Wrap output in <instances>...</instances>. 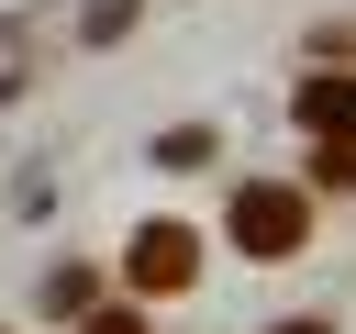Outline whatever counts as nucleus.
Wrapping results in <instances>:
<instances>
[{
  "instance_id": "obj_2",
  "label": "nucleus",
  "mask_w": 356,
  "mask_h": 334,
  "mask_svg": "<svg viewBox=\"0 0 356 334\" xmlns=\"http://www.w3.org/2000/svg\"><path fill=\"white\" fill-rule=\"evenodd\" d=\"M122 267H134V289H145V301H156V289H189V278H200V234H189V223H145Z\"/></svg>"
},
{
  "instance_id": "obj_4",
  "label": "nucleus",
  "mask_w": 356,
  "mask_h": 334,
  "mask_svg": "<svg viewBox=\"0 0 356 334\" xmlns=\"http://www.w3.org/2000/svg\"><path fill=\"white\" fill-rule=\"evenodd\" d=\"M100 301V267L78 256V267H44V312H89Z\"/></svg>"
},
{
  "instance_id": "obj_7",
  "label": "nucleus",
  "mask_w": 356,
  "mask_h": 334,
  "mask_svg": "<svg viewBox=\"0 0 356 334\" xmlns=\"http://www.w3.org/2000/svg\"><path fill=\"white\" fill-rule=\"evenodd\" d=\"M156 156H167V167H200V156H211V134H200V122H178V134H156Z\"/></svg>"
},
{
  "instance_id": "obj_1",
  "label": "nucleus",
  "mask_w": 356,
  "mask_h": 334,
  "mask_svg": "<svg viewBox=\"0 0 356 334\" xmlns=\"http://www.w3.org/2000/svg\"><path fill=\"white\" fill-rule=\"evenodd\" d=\"M222 234H234V256H300L312 245V189H289V178H245L234 189V212H222Z\"/></svg>"
},
{
  "instance_id": "obj_8",
  "label": "nucleus",
  "mask_w": 356,
  "mask_h": 334,
  "mask_svg": "<svg viewBox=\"0 0 356 334\" xmlns=\"http://www.w3.org/2000/svg\"><path fill=\"white\" fill-rule=\"evenodd\" d=\"M278 334H334V323H323V312H300V323H278Z\"/></svg>"
},
{
  "instance_id": "obj_6",
  "label": "nucleus",
  "mask_w": 356,
  "mask_h": 334,
  "mask_svg": "<svg viewBox=\"0 0 356 334\" xmlns=\"http://www.w3.org/2000/svg\"><path fill=\"white\" fill-rule=\"evenodd\" d=\"M67 334H156L134 301H89V312H67Z\"/></svg>"
},
{
  "instance_id": "obj_5",
  "label": "nucleus",
  "mask_w": 356,
  "mask_h": 334,
  "mask_svg": "<svg viewBox=\"0 0 356 334\" xmlns=\"http://www.w3.org/2000/svg\"><path fill=\"white\" fill-rule=\"evenodd\" d=\"M312 178L323 189H356V134H312Z\"/></svg>"
},
{
  "instance_id": "obj_3",
  "label": "nucleus",
  "mask_w": 356,
  "mask_h": 334,
  "mask_svg": "<svg viewBox=\"0 0 356 334\" xmlns=\"http://www.w3.org/2000/svg\"><path fill=\"white\" fill-rule=\"evenodd\" d=\"M289 111H300V134H356V78H334V67H312Z\"/></svg>"
}]
</instances>
